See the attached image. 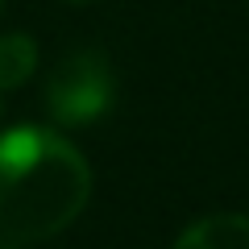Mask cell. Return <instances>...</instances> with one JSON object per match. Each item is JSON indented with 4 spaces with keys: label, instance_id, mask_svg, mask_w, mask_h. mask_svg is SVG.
<instances>
[{
    "label": "cell",
    "instance_id": "cell-1",
    "mask_svg": "<svg viewBox=\"0 0 249 249\" xmlns=\"http://www.w3.org/2000/svg\"><path fill=\"white\" fill-rule=\"evenodd\" d=\"M91 199V166L54 129L0 133V245H34L62 232Z\"/></svg>",
    "mask_w": 249,
    "mask_h": 249
},
{
    "label": "cell",
    "instance_id": "cell-2",
    "mask_svg": "<svg viewBox=\"0 0 249 249\" xmlns=\"http://www.w3.org/2000/svg\"><path fill=\"white\" fill-rule=\"evenodd\" d=\"M116 96L112 67L100 50H75L54 67L46 83V112L58 129H88L104 121Z\"/></svg>",
    "mask_w": 249,
    "mask_h": 249
},
{
    "label": "cell",
    "instance_id": "cell-3",
    "mask_svg": "<svg viewBox=\"0 0 249 249\" xmlns=\"http://www.w3.org/2000/svg\"><path fill=\"white\" fill-rule=\"evenodd\" d=\"M170 249H249V216L241 212L204 216L191 229H183V237Z\"/></svg>",
    "mask_w": 249,
    "mask_h": 249
},
{
    "label": "cell",
    "instance_id": "cell-4",
    "mask_svg": "<svg viewBox=\"0 0 249 249\" xmlns=\"http://www.w3.org/2000/svg\"><path fill=\"white\" fill-rule=\"evenodd\" d=\"M37 67V42L25 34L0 37V91H17Z\"/></svg>",
    "mask_w": 249,
    "mask_h": 249
},
{
    "label": "cell",
    "instance_id": "cell-5",
    "mask_svg": "<svg viewBox=\"0 0 249 249\" xmlns=\"http://www.w3.org/2000/svg\"><path fill=\"white\" fill-rule=\"evenodd\" d=\"M71 4H91V0H71Z\"/></svg>",
    "mask_w": 249,
    "mask_h": 249
},
{
    "label": "cell",
    "instance_id": "cell-6",
    "mask_svg": "<svg viewBox=\"0 0 249 249\" xmlns=\"http://www.w3.org/2000/svg\"><path fill=\"white\" fill-rule=\"evenodd\" d=\"M0 249H21V245H0Z\"/></svg>",
    "mask_w": 249,
    "mask_h": 249
},
{
    "label": "cell",
    "instance_id": "cell-7",
    "mask_svg": "<svg viewBox=\"0 0 249 249\" xmlns=\"http://www.w3.org/2000/svg\"><path fill=\"white\" fill-rule=\"evenodd\" d=\"M0 9H4V0H0Z\"/></svg>",
    "mask_w": 249,
    "mask_h": 249
}]
</instances>
